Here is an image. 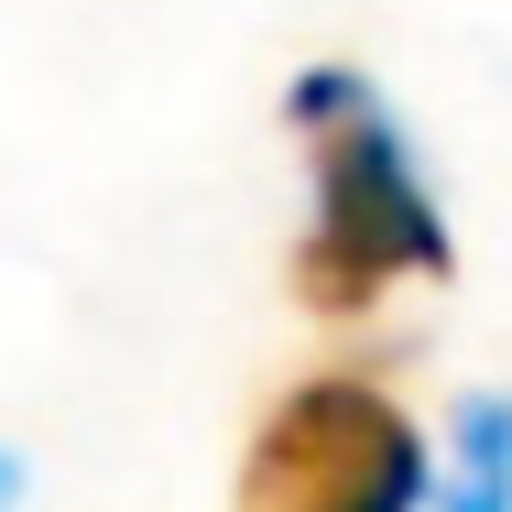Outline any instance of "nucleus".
<instances>
[{"label": "nucleus", "instance_id": "f257e3e1", "mask_svg": "<svg viewBox=\"0 0 512 512\" xmlns=\"http://www.w3.org/2000/svg\"><path fill=\"white\" fill-rule=\"evenodd\" d=\"M295 131H316V218L295 240V295L316 316H360L382 284L404 273H447V218L414 175L404 131L382 120V99L349 66L295 77Z\"/></svg>", "mask_w": 512, "mask_h": 512}, {"label": "nucleus", "instance_id": "f03ea898", "mask_svg": "<svg viewBox=\"0 0 512 512\" xmlns=\"http://www.w3.org/2000/svg\"><path fill=\"white\" fill-rule=\"evenodd\" d=\"M240 512H425V436L382 382H295L240 458Z\"/></svg>", "mask_w": 512, "mask_h": 512}, {"label": "nucleus", "instance_id": "7ed1b4c3", "mask_svg": "<svg viewBox=\"0 0 512 512\" xmlns=\"http://www.w3.org/2000/svg\"><path fill=\"white\" fill-rule=\"evenodd\" d=\"M447 512H512L502 491H447Z\"/></svg>", "mask_w": 512, "mask_h": 512}]
</instances>
